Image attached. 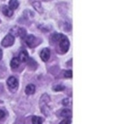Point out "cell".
I'll return each mask as SVG.
<instances>
[{"label":"cell","instance_id":"obj_1","mask_svg":"<svg viewBox=\"0 0 133 124\" xmlns=\"http://www.w3.org/2000/svg\"><path fill=\"white\" fill-rule=\"evenodd\" d=\"M58 43H59V47L62 53H66L69 50L70 42L68 39L66 38V36H65L64 35L61 34L60 38L58 40Z\"/></svg>","mask_w":133,"mask_h":124},{"label":"cell","instance_id":"obj_2","mask_svg":"<svg viewBox=\"0 0 133 124\" xmlns=\"http://www.w3.org/2000/svg\"><path fill=\"white\" fill-rule=\"evenodd\" d=\"M7 84L8 86V89H9L10 91H12V92H15L18 88V81L14 76H11L8 79Z\"/></svg>","mask_w":133,"mask_h":124},{"label":"cell","instance_id":"obj_3","mask_svg":"<svg viewBox=\"0 0 133 124\" xmlns=\"http://www.w3.org/2000/svg\"><path fill=\"white\" fill-rule=\"evenodd\" d=\"M14 36H12L11 34H8L3 38L1 44L4 47H11V45H14Z\"/></svg>","mask_w":133,"mask_h":124},{"label":"cell","instance_id":"obj_4","mask_svg":"<svg viewBox=\"0 0 133 124\" xmlns=\"http://www.w3.org/2000/svg\"><path fill=\"white\" fill-rule=\"evenodd\" d=\"M50 55H51V52H50V50L48 48H44V49L42 50V51L40 52L41 59L45 62L49 60Z\"/></svg>","mask_w":133,"mask_h":124},{"label":"cell","instance_id":"obj_5","mask_svg":"<svg viewBox=\"0 0 133 124\" xmlns=\"http://www.w3.org/2000/svg\"><path fill=\"white\" fill-rule=\"evenodd\" d=\"M36 41V37L32 35H28L27 37H26V40H25V42L26 44L28 45L29 47H33V45H34V42Z\"/></svg>","mask_w":133,"mask_h":124},{"label":"cell","instance_id":"obj_6","mask_svg":"<svg viewBox=\"0 0 133 124\" xmlns=\"http://www.w3.org/2000/svg\"><path fill=\"white\" fill-rule=\"evenodd\" d=\"M18 59L21 62H26L28 60V51H25V50H23L21 51L19 53V56H18Z\"/></svg>","mask_w":133,"mask_h":124},{"label":"cell","instance_id":"obj_7","mask_svg":"<svg viewBox=\"0 0 133 124\" xmlns=\"http://www.w3.org/2000/svg\"><path fill=\"white\" fill-rule=\"evenodd\" d=\"M35 85L32 84H29L26 86V88H25V93H26L28 95H31V94H33L35 92Z\"/></svg>","mask_w":133,"mask_h":124},{"label":"cell","instance_id":"obj_8","mask_svg":"<svg viewBox=\"0 0 133 124\" xmlns=\"http://www.w3.org/2000/svg\"><path fill=\"white\" fill-rule=\"evenodd\" d=\"M19 64H20V60H19L18 58H17V57L12 58L11 62H10L11 68L12 69H17L19 66Z\"/></svg>","mask_w":133,"mask_h":124},{"label":"cell","instance_id":"obj_9","mask_svg":"<svg viewBox=\"0 0 133 124\" xmlns=\"http://www.w3.org/2000/svg\"><path fill=\"white\" fill-rule=\"evenodd\" d=\"M2 12L3 13L7 16V17H11L12 15V10L9 7H7V6H3L2 7Z\"/></svg>","mask_w":133,"mask_h":124},{"label":"cell","instance_id":"obj_10","mask_svg":"<svg viewBox=\"0 0 133 124\" xmlns=\"http://www.w3.org/2000/svg\"><path fill=\"white\" fill-rule=\"evenodd\" d=\"M61 116L65 118H70L72 117V112H71V110L68 109H64L61 112Z\"/></svg>","mask_w":133,"mask_h":124},{"label":"cell","instance_id":"obj_11","mask_svg":"<svg viewBox=\"0 0 133 124\" xmlns=\"http://www.w3.org/2000/svg\"><path fill=\"white\" fill-rule=\"evenodd\" d=\"M32 6L33 7H34V9L37 11V12H43V7H42V4L40 2L38 1H35V2H33L32 3Z\"/></svg>","mask_w":133,"mask_h":124},{"label":"cell","instance_id":"obj_12","mask_svg":"<svg viewBox=\"0 0 133 124\" xmlns=\"http://www.w3.org/2000/svg\"><path fill=\"white\" fill-rule=\"evenodd\" d=\"M19 5V3L18 0H10L9 1V7L12 10H15L18 8Z\"/></svg>","mask_w":133,"mask_h":124},{"label":"cell","instance_id":"obj_13","mask_svg":"<svg viewBox=\"0 0 133 124\" xmlns=\"http://www.w3.org/2000/svg\"><path fill=\"white\" fill-rule=\"evenodd\" d=\"M17 33H18V36H19L21 38H24V37L26 36V35H27V32L23 28H18V32H17Z\"/></svg>","mask_w":133,"mask_h":124},{"label":"cell","instance_id":"obj_14","mask_svg":"<svg viewBox=\"0 0 133 124\" xmlns=\"http://www.w3.org/2000/svg\"><path fill=\"white\" fill-rule=\"evenodd\" d=\"M32 124H43V119L39 117H37V116H34L32 118Z\"/></svg>","mask_w":133,"mask_h":124},{"label":"cell","instance_id":"obj_15","mask_svg":"<svg viewBox=\"0 0 133 124\" xmlns=\"http://www.w3.org/2000/svg\"><path fill=\"white\" fill-rule=\"evenodd\" d=\"M64 76L66 78H72V70H66V71L64 73Z\"/></svg>","mask_w":133,"mask_h":124},{"label":"cell","instance_id":"obj_16","mask_svg":"<svg viewBox=\"0 0 133 124\" xmlns=\"http://www.w3.org/2000/svg\"><path fill=\"white\" fill-rule=\"evenodd\" d=\"M71 122H72V121H71L70 118H65L62 120L59 124H71Z\"/></svg>","mask_w":133,"mask_h":124},{"label":"cell","instance_id":"obj_17","mask_svg":"<svg viewBox=\"0 0 133 124\" xmlns=\"http://www.w3.org/2000/svg\"><path fill=\"white\" fill-rule=\"evenodd\" d=\"M63 89H64V86H62V85H57L54 87V90H56V91H61Z\"/></svg>","mask_w":133,"mask_h":124},{"label":"cell","instance_id":"obj_18","mask_svg":"<svg viewBox=\"0 0 133 124\" xmlns=\"http://www.w3.org/2000/svg\"><path fill=\"white\" fill-rule=\"evenodd\" d=\"M5 117V113H4L3 111L0 110V119H2L3 118Z\"/></svg>","mask_w":133,"mask_h":124},{"label":"cell","instance_id":"obj_19","mask_svg":"<svg viewBox=\"0 0 133 124\" xmlns=\"http://www.w3.org/2000/svg\"><path fill=\"white\" fill-rule=\"evenodd\" d=\"M68 103H69V99L68 98H66L63 100V104L66 105V104H68Z\"/></svg>","mask_w":133,"mask_h":124},{"label":"cell","instance_id":"obj_20","mask_svg":"<svg viewBox=\"0 0 133 124\" xmlns=\"http://www.w3.org/2000/svg\"><path fill=\"white\" fill-rule=\"evenodd\" d=\"M1 58H2V51L0 50V59H1Z\"/></svg>","mask_w":133,"mask_h":124}]
</instances>
